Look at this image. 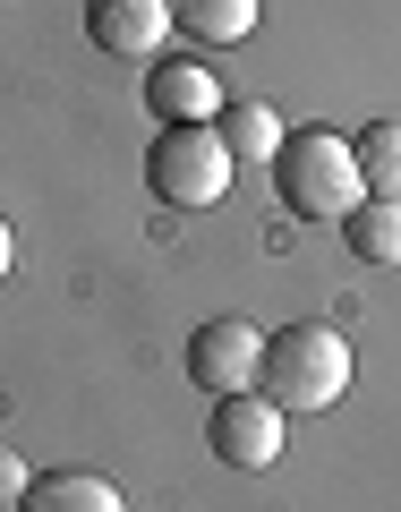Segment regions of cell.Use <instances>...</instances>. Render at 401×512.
<instances>
[{
  "mask_svg": "<svg viewBox=\"0 0 401 512\" xmlns=\"http://www.w3.org/2000/svg\"><path fill=\"white\" fill-rule=\"evenodd\" d=\"M256 384H265V402H274L282 419H299V410H333L350 393V342H342V325H282V333H265Z\"/></svg>",
  "mask_w": 401,
  "mask_h": 512,
  "instance_id": "cell-1",
  "label": "cell"
},
{
  "mask_svg": "<svg viewBox=\"0 0 401 512\" xmlns=\"http://www.w3.org/2000/svg\"><path fill=\"white\" fill-rule=\"evenodd\" d=\"M265 171H274V197L291 205L299 222H342L350 205L367 197L359 188V154H350V137H333V128H291Z\"/></svg>",
  "mask_w": 401,
  "mask_h": 512,
  "instance_id": "cell-2",
  "label": "cell"
},
{
  "mask_svg": "<svg viewBox=\"0 0 401 512\" xmlns=\"http://www.w3.org/2000/svg\"><path fill=\"white\" fill-rule=\"evenodd\" d=\"M146 188L171 214H205L231 188V146L214 120H163V137L146 146Z\"/></svg>",
  "mask_w": 401,
  "mask_h": 512,
  "instance_id": "cell-3",
  "label": "cell"
},
{
  "mask_svg": "<svg viewBox=\"0 0 401 512\" xmlns=\"http://www.w3.org/2000/svg\"><path fill=\"white\" fill-rule=\"evenodd\" d=\"M205 444L231 470H274L282 461V410L265 393H214V419H205Z\"/></svg>",
  "mask_w": 401,
  "mask_h": 512,
  "instance_id": "cell-4",
  "label": "cell"
},
{
  "mask_svg": "<svg viewBox=\"0 0 401 512\" xmlns=\"http://www.w3.org/2000/svg\"><path fill=\"white\" fill-rule=\"evenodd\" d=\"M256 359H265V333H256L248 316H214V325H197V342H188L197 393H256Z\"/></svg>",
  "mask_w": 401,
  "mask_h": 512,
  "instance_id": "cell-5",
  "label": "cell"
},
{
  "mask_svg": "<svg viewBox=\"0 0 401 512\" xmlns=\"http://www.w3.org/2000/svg\"><path fill=\"white\" fill-rule=\"evenodd\" d=\"M86 43L111 60H163L171 43V0H86Z\"/></svg>",
  "mask_w": 401,
  "mask_h": 512,
  "instance_id": "cell-6",
  "label": "cell"
},
{
  "mask_svg": "<svg viewBox=\"0 0 401 512\" xmlns=\"http://www.w3.org/2000/svg\"><path fill=\"white\" fill-rule=\"evenodd\" d=\"M146 111L154 120H222V77L205 60H154L146 69Z\"/></svg>",
  "mask_w": 401,
  "mask_h": 512,
  "instance_id": "cell-7",
  "label": "cell"
},
{
  "mask_svg": "<svg viewBox=\"0 0 401 512\" xmlns=\"http://www.w3.org/2000/svg\"><path fill=\"white\" fill-rule=\"evenodd\" d=\"M342 239L359 265H401V197H359L342 214Z\"/></svg>",
  "mask_w": 401,
  "mask_h": 512,
  "instance_id": "cell-8",
  "label": "cell"
},
{
  "mask_svg": "<svg viewBox=\"0 0 401 512\" xmlns=\"http://www.w3.org/2000/svg\"><path fill=\"white\" fill-rule=\"evenodd\" d=\"M18 512H128V495L94 470H60V478H35Z\"/></svg>",
  "mask_w": 401,
  "mask_h": 512,
  "instance_id": "cell-9",
  "label": "cell"
},
{
  "mask_svg": "<svg viewBox=\"0 0 401 512\" xmlns=\"http://www.w3.org/2000/svg\"><path fill=\"white\" fill-rule=\"evenodd\" d=\"M171 26L222 52V43H248L256 35V0H171Z\"/></svg>",
  "mask_w": 401,
  "mask_h": 512,
  "instance_id": "cell-10",
  "label": "cell"
},
{
  "mask_svg": "<svg viewBox=\"0 0 401 512\" xmlns=\"http://www.w3.org/2000/svg\"><path fill=\"white\" fill-rule=\"evenodd\" d=\"M222 146H231V163H274L282 154V137H291V128H282V111H265V103H222Z\"/></svg>",
  "mask_w": 401,
  "mask_h": 512,
  "instance_id": "cell-11",
  "label": "cell"
},
{
  "mask_svg": "<svg viewBox=\"0 0 401 512\" xmlns=\"http://www.w3.org/2000/svg\"><path fill=\"white\" fill-rule=\"evenodd\" d=\"M350 154H359L367 197H401V120H367L359 137H350Z\"/></svg>",
  "mask_w": 401,
  "mask_h": 512,
  "instance_id": "cell-12",
  "label": "cell"
},
{
  "mask_svg": "<svg viewBox=\"0 0 401 512\" xmlns=\"http://www.w3.org/2000/svg\"><path fill=\"white\" fill-rule=\"evenodd\" d=\"M26 487H35V478H26V461L0 444V512H18V504H26Z\"/></svg>",
  "mask_w": 401,
  "mask_h": 512,
  "instance_id": "cell-13",
  "label": "cell"
},
{
  "mask_svg": "<svg viewBox=\"0 0 401 512\" xmlns=\"http://www.w3.org/2000/svg\"><path fill=\"white\" fill-rule=\"evenodd\" d=\"M9 265H18V239H9V222H0V282H9Z\"/></svg>",
  "mask_w": 401,
  "mask_h": 512,
  "instance_id": "cell-14",
  "label": "cell"
}]
</instances>
